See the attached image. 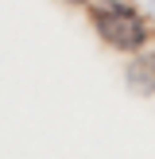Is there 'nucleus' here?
Here are the masks:
<instances>
[{
    "label": "nucleus",
    "instance_id": "f257e3e1",
    "mask_svg": "<svg viewBox=\"0 0 155 159\" xmlns=\"http://www.w3.org/2000/svg\"><path fill=\"white\" fill-rule=\"evenodd\" d=\"M89 23L113 51L132 54V51H140L147 43V20L128 0H93L89 4Z\"/></svg>",
    "mask_w": 155,
    "mask_h": 159
},
{
    "label": "nucleus",
    "instance_id": "7ed1b4c3",
    "mask_svg": "<svg viewBox=\"0 0 155 159\" xmlns=\"http://www.w3.org/2000/svg\"><path fill=\"white\" fill-rule=\"evenodd\" d=\"M66 4H85V0H66Z\"/></svg>",
    "mask_w": 155,
    "mask_h": 159
},
{
    "label": "nucleus",
    "instance_id": "f03ea898",
    "mask_svg": "<svg viewBox=\"0 0 155 159\" xmlns=\"http://www.w3.org/2000/svg\"><path fill=\"white\" fill-rule=\"evenodd\" d=\"M124 78H128V85L136 93H155V51H144L140 58L128 62V70H124Z\"/></svg>",
    "mask_w": 155,
    "mask_h": 159
}]
</instances>
